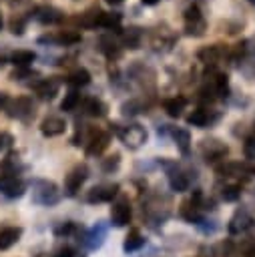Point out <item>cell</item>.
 <instances>
[{
    "label": "cell",
    "mask_w": 255,
    "mask_h": 257,
    "mask_svg": "<svg viewBox=\"0 0 255 257\" xmlns=\"http://www.w3.org/2000/svg\"><path fill=\"white\" fill-rule=\"evenodd\" d=\"M2 62H4V60H2V58H0V64H2Z\"/></svg>",
    "instance_id": "c3c4849f"
},
{
    "label": "cell",
    "mask_w": 255,
    "mask_h": 257,
    "mask_svg": "<svg viewBox=\"0 0 255 257\" xmlns=\"http://www.w3.org/2000/svg\"><path fill=\"white\" fill-rule=\"evenodd\" d=\"M217 173L221 177H241V179H251L255 177V165L249 161H229L217 167Z\"/></svg>",
    "instance_id": "8992f818"
},
{
    "label": "cell",
    "mask_w": 255,
    "mask_h": 257,
    "mask_svg": "<svg viewBox=\"0 0 255 257\" xmlns=\"http://www.w3.org/2000/svg\"><path fill=\"white\" fill-rule=\"evenodd\" d=\"M110 143V135L106 131H100V128H92L86 137V147H84V153L88 157H98L106 151Z\"/></svg>",
    "instance_id": "ba28073f"
},
{
    "label": "cell",
    "mask_w": 255,
    "mask_h": 257,
    "mask_svg": "<svg viewBox=\"0 0 255 257\" xmlns=\"http://www.w3.org/2000/svg\"><path fill=\"white\" fill-rule=\"evenodd\" d=\"M98 50L108 58V60H114V58H118L120 56V44H118V40L112 36V34H102L100 38H98Z\"/></svg>",
    "instance_id": "d6986e66"
},
{
    "label": "cell",
    "mask_w": 255,
    "mask_h": 257,
    "mask_svg": "<svg viewBox=\"0 0 255 257\" xmlns=\"http://www.w3.org/2000/svg\"><path fill=\"white\" fill-rule=\"evenodd\" d=\"M38 42H40V44H58V46H70V44L80 42V32H76V30H60V32H54V34L40 36V38H38Z\"/></svg>",
    "instance_id": "e0dca14e"
},
{
    "label": "cell",
    "mask_w": 255,
    "mask_h": 257,
    "mask_svg": "<svg viewBox=\"0 0 255 257\" xmlns=\"http://www.w3.org/2000/svg\"><path fill=\"white\" fill-rule=\"evenodd\" d=\"M8 100H10V96H8L6 92H2V90H0V108H6Z\"/></svg>",
    "instance_id": "7bdbcfd3"
},
{
    "label": "cell",
    "mask_w": 255,
    "mask_h": 257,
    "mask_svg": "<svg viewBox=\"0 0 255 257\" xmlns=\"http://www.w3.org/2000/svg\"><path fill=\"white\" fill-rule=\"evenodd\" d=\"M6 114L16 120H30L34 116V104L30 96H16L8 100L6 104Z\"/></svg>",
    "instance_id": "277c9868"
},
{
    "label": "cell",
    "mask_w": 255,
    "mask_h": 257,
    "mask_svg": "<svg viewBox=\"0 0 255 257\" xmlns=\"http://www.w3.org/2000/svg\"><path fill=\"white\" fill-rule=\"evenodd\" d=\"M199 153L207 163H217L227 157L229 147L219 139H205L199 143Z\"/></svg>",
    "instance_id": "5b68a950"
},
{
    "label": "cell",
    "mask_w": 255,
    "mask_h": 257,
    "mask_svg": "<svg viewBox=\"0 0 255 257\" xmlns=\"http://www.w3.org/2000/svg\"><path fill=\"white\" fill-rule=\"evenodd\" d=\"M219 118H221V114H219V112H215V110H209V108H203V106H199V108H195V110H191V112L187 114V124H193V126L205 128V126H211V124H215Z\"/></svg>",
    "instance_id": "9a60e30c"
},
{
    "label": "cell",
    "mask_w": 255,
    "mask_h": 257,
    "mask_svg": "<svg viewBox=\"0 0 255 257\" xmlns=\"http://www.w3.org/2000/svg\"><path fill=\"white\" fill-rule=\"evenodd\" d=\"M86 177H88V169H86V165H74L70 171H68V175L64 177V193L68 195V197H74L78 191H80V187H82V183L86 181Z\"/></svg>",
    "instance_id": "9c48e42d"
},
{
    "label": "cell",
    "mask_w": 255,
    "mask_h": 257,
    "mask_svg": "<svg viewBox=\"0 0 255 257\" xmlns=\"http://www.w3.org/2000/svg\"><path fill=\"white\" fill-rule=\"evenodd\" d=\"M167 167V177H169V185L173 191L177 193H183L191 187V173L181 169L177 163H165Z\"/></svg>",
    "instance_id": "52a82bcc"
},
{
    "label": "cell",
    "mask_w": 255,
    "mask_h": 257,
    "mask_svg": "<svg viewBox=\"0 0 255 257\" xmlns=\"http://www.w3.org/2000/svg\"><path fill=\"white\" fill-rule=\"evenodd\" d=\"M76 231H78V227H76V223H72V221L60 223V225L54 227V235H56V237H68V235H72V233H76Z\"/></svg>",
    "instance_id": "836d02e7"
},
{
    "label": "cell",
    "mask_w": 255,
    "mask_h": 257,
    "mask_svg": "<svg viewBox=\"0 0 255 257\" xmlns=\"http://www.w3.org/2000/svg\"><path fill=\"white\" fill-rule=\"evenodd\" d=\"M118 195V185L116 183H102L92 187L86 193V201L88 203H108Z\"/></svg>",
    "instance_id": "7c38bea8"
},
{
    "label": "cell",
    "mask_w": 255,
    "mask_h": 257,
    "mask_svg": "<svg viewBox=\"0 0 255 257\" xmlns=\"http://www.w3.org/2000/svg\"><path fill=\"white\" fill-rule=\"evenodd\" d=\"M225 56V50L219 46V44H213V46H205V48H201L199 52H197V58L201 60V62H205V64H209V66H215L221 58Z\"/></svg>",
    "instance_id": "7402d4cb"
},
{
    "label": "cell",
    "mask_w": 255,
    "mask_h": 257,
    "mask_svg": "<svg viewBox=\"0 0 255 257\" xmlns=\"http://www.w3.org/2000/svg\"><path fill=\"white\" fill-rule=\"evenodd\" d=\"M32 18L36 22H40L42 26H54L64 20V12L54 6H38V8H34Z\"/></svg>",
    "instance_id": "2e32d148"
},
{
    "label": "cell",
    "mask_w": 255,
    "mask_h": 257,
    "mask_svg": "<svg viewBox=\"0 0 255 257\" xmlns=\"http://www.w3.org/2000/svg\"><path fill=\"white\" fill-rule=\"evenodd\" d=\"M185 106H187V98H185V96H171V98H167V100L163 102L165 112H167L169 116H173V118L181 116L183 110H185Z\"/></svg>",
    "instance_id": "cb8c5ba5"
},
{
    "label": "cell",
    "mask_w": 255,
    "mask_h": 257,
    "mask_svg": "<svg viewBox=\"0 0 255 257\" xmlns=\"http://www.w3.org/2000/svg\"><path fill=\"white\" fill-rule=\"evenodd\" d=\"M78 102H80L78 90H76V88H70V90L64 94V98H62V102H60V108H62V110H74V108L78 106Z\"/></svg>",
    "instance_id": "1f68e13d"
},
{
    "label": "cell",
    "mask_w": 255,
    "mask_h": 257,
    "mask_svg": "<svg viewBox=\"0 0 255 257\" xmlns=\"http://www.w3.org/2000/svg\"><path fill=\"white\" fill-rule=\"evenodd\" d=\"M141 2H143L145 6H155V4H159L161 0H141Z\"/></svg>",
    "instance_id": "ee69618b"
},
{
    "label": "cell",
    "mask_w": 255,
    "mask_h": 257,
    "mask_svg": "<svg viewBox=\"0 0 255 257\" xmlns=\"http://www.w3.org/2000/svg\"><path fill=\"white\" fill-rule=\"evenodd\" d=\"M243 153H245L247 159H255V133L245 139V143H243Z\"/></svg>",
    "instance_id": "8d00e7d4"
},
{
    "label": "cell",
    "mask_w": 255,
    "mask_h": 257,
    "mask_svg": "<svg viewBox=\"0 0 255 257\" xmlns=\"http://www.w3.org/2000/svg\"><path fill=\"white\" fill-rule=\"evenodd\" d=\"M12 143H14V139H12V135H10V133H0V151L10 149V147H12Z\"/></svg>",
    "instance_id": "ab89813d"
},
{
    "label": "cell",
    "mask_w": 255,
    "mask_h": 257,
    "mask_svg": "<svg viewBox=\"0 0 255 257\" xmlns=\"http://www.w3.org/2000/svg\"><path fill=\"white\" fill-rule=\"evenodd\" d=\"M60 197H62V193H60V189H58L56 183H52L48 179H36V181H32V201L34 203L50 207V205H56L60 201Z\"/></svg>",
    "instance_id": "7a4b0ae2"
},
{
    "label": "cell",
    "mask_w": 255,
    "mask_h": 257,
    "mask_svg": "<svg viewBox=\"0 0 255 257\" xmlns=\"http://www.w3.org/2000/svg\"><path fill=\"white\" fill-rule=\"evenodd\" d=\"M66 82H68L70 86H74V88L86 86V84L90 82V72H88L86 68H76V70H72V72L66 76Z\"/></svg>",
    "instance_id": "f546056e"
},
{
    "label": "cell",
    "mask_w": 255,
    "mask_h": 257,
    "mask_svg": "<svg viewBox=\"0 0 255 257\" xmlns=\"http://www.w3.org/2000/svg\"><path fill=\"white\" fill-rule=\"evenodd\" d=\"M243 44H245V54H251V56H255V34H253L251 38L243 40Z\"/></svg>",
    "instance_id": "b9f144b4"
},
{
    "label": "cell",
    "mask_w": 255,
    "mask_h": 257,
    "mask_svg": "<svg viewBox=\"0 0 255 257\" xmlns=\"http://www.w3.org/2000/svg\"><path fill=\"white\" fill-rule=\"evenodd\" d=\"M143 36H145V32L139 26H129V28L120 30V42H122L124 48H131V50H135V48L141 46Z\"/></svg>",
    "instance_id": "44dd1931"
},
{
    "label": "cell",
    "mask_w": 255,
    "mask_h": 257,
    "mask_svg": "<svg viewBox=\"0 0 255 257\" xmlns=\"http://www.w3.org/2000/svg\"><path fill=\"white\" fill-rule=\"evenodd\" d=\"M221 197H223V201H227V203H235V201L241 197V187H239V185H227V187H223Z\"/></svg>",
    "instance_id": "d6a6232c"
},
{
    "label": "cell",
    "mask_w": 255,
    "mask_h": 257,
    "mask_svg": "<svg viewBox=\"0 0 255 257\" xmlns=\"http://www.w3.org/2000/svg\"><path fill=\"white\" fill-rule=\"evenodd\" d=\"M26 191V183L16 177L14 173H2L0 175V193L8 199H16L22 197V193Z\"/></svg>",
    "instance_id": "30bf717a"
},
{
    "label": "cell",
    "mask_w": 255,
    "mask_h": 257,
    "mask_svg": "<svg viewBox=\"0 0 255 257\" xmlns=\"http://www.w3.org/2000/svg\"><path fill=\"white\" fill-rule=\"evenodd\" d=\"M207 30V22L203 18V12L197 4H191L187 10H185V34L187 36H203Z\"/></svg>",
    "instance_id": "3957f363"
},
{
    "label": "cell",
    "mask_w": 255,
    "mask_h": 257,
    "mask_svg": "<svg viewBox=\"0 0 255 257\" xmlns=\"http://www.w3.org/2000/svg\"><path fill=\"white\" fill-rule=\"evenodd\" d=\"M131 217H133V211H131L129 199L126 197H118L110 207V221L116 227H124V225L131 223Z\"/></svg>",
    "instance_id": "5bb4252c"
},
{
    "label": "cell",
    "mask_w": 255,
    "mask_h": 257,
    "mask_svg": "<svg viewBox=\"0 0 255 257\" xmlns=\"http://www.w3.org/2000/svg\"><path fill=\"white\" fill-rule=\"evenodd\" d=\"M58 88H60V84L54 78H42L34 84V92L38 94L40 100H52L58 94Z\"/></svg>",
    "instance_id": "ffe728a7"
},
{
    "label": "cell",
    "mask_w": 255,
    "mask_h": 257,
    "mask_svg": "<svg viewBox=\"0 0 255 257\" xmlns=\"http://www.w3.org/2000/svg\"><path fill=\"white\" fill-rule=\"evenodd\" d=\"M0 28H2V16H0Z\"/></svg>",
    "instance_id": "bcb514c9"
},
{
    "label": "cell",
    "mask_w": 255,
    "mask_h": 257,
    "mask_svg": "<svg viewBox=\"0 0 255 257\" xmlns=\"http://www.w3.org/2000/svg\"><path fill=\"white\" fill-rule=\"evenodd\" d=\"M36 60V54L32 50H14L10 54V62L16 68H30V64Z\"/></svg>",
    "instance_id": "484cf974"
},
{
    "label": "cell",
    "mask_w": 255,
    "mask_h": 257,
    "mask_svg": "<svg viewBox=\"0 0 255 257\" xmlns=\"http://www.w3.org/2000/svg\"><path fill=\"white\" fill-rule=\"evenodd\" d=\"M171 135H173V139H175L177 149H179L183 155H187V153L191 151V135H189V131H185V128H171Z\"/></svg>",
    "instance_id": "83f0119b"
},
{
    "label": "cell",
    "mask_w": 255,
    "mask_h": 257,
    "mask_svg": "<svg viewBox=\"0 0 255 257\" xmlns=\"http://www.w3.org/2000/svg\"><path fill=\"white\" fill-rule=\"evenodd\" d=\"M22 235V229L20 227H4L0 229V251L4 249H10Z\"/></svg>",
    "instance_id": "d4e9b609"
},
{
    "label": "cell",
    "mask_w": 255,
    "mask_h": 257,
    "mask_svg": "<svg viewBox=\"0 0 255 257\" xmlns=\"http://www.w3.org/2000/svg\"><path fill=\"white\" fill-rule=\"evenodd\" d=\"M66 131V120L58 114H48L42 122H40V133L44 137H58Z\"/></svg>",
    "instance_id": "ac0fdd59"
},
{
    "label": "cell",
    "mask_w": 255,
    "mask_h": 257,
    "mask_svg": "<svg viewBox=\"0 0 255 257\" xmlns=\"http://www.w3.org/2000/svg\"><path fill=\"white\" fill-rule=\"evenodd\" d=\"M52 257H74V249L68 247V245H60V247L54 251Z\"/></svg>",
    "instance_id": "60d3db41"
},
{
    "label": "cell",
    "mask_w": 255,
    "mask_h": 257,
    "mask_svg": "<svg viewBox=\"0 0 255 257\" xmlns=\"http://www.w3.org/2000/svg\"><path fill=\"white\" fill-rule=\"evenodd\" d=\"M141 110H143V104H141L139 100H135V98L122 104V114H124V116H133V114H139Z\"/></svg>",
    "instance_id": "d590c367"
},
{
    "label": "cell",
    "mask_w": 255,
    "mask_h": 257,
    "mask_svg": "<svg viewBox=\"0 0 255 257\" xmlns=\"http://www.w3.org/2000/svg\"><path fill=\"white\" fill-rule=\"evenodd\" d=\"M110 128L116 133V137L120 139V143L124 147H129V149H133V151L139 149V147H143L147 143V131H145L143 124L133 122V124H124L122 126L118 122H112Z\"/></svg>",
    "instance_id": "6da1fadb"
},
{
    "label": "cell",
    "mask_w": 255,
    "mask_h": 257,
    "mask_svg": "<svg viewBox=\"0 0 255 257\" xmlns=\"http://www.w3.org/2000/svg\"><path fill=\"white\" fill-rule=\"evenodd\" d=\"M84 112L88 114V116H94V118H98V116H104L106 114V104L100 100V98H86L84 100Z\"/></svg>",
    "instance_id": "f1b7e54d"
},
{
    "label": "cell",
    "mask_w": 255,
    "mask_h": 257,
    "mask_svg": "<svg viewBox=\"0 0 255 257\" xmlns=\"http://www.w3.org/2000/svg\"><path fill=\"white\" fill-rule=\"evenodd\" d=\"M201 199H203L201 191H195V193H193V197H191L189 201L181 203V209H179L181 217H183V219H187L189 223H199V221H201V209H203Z\"/></svg>",
    "instance_id": "4fadbf2b"
},
{
    "label": "cell",
    "mask_w": 255,
    "mask_h": 257,
    "mask_svg": "<svg viewBox=\"0 0 255 257\" xmlns=\"http://www.w3.org/2000/svg\"><path fill=\"white\" fill-rule=\"evenodd\" d=\"M30 76H34V72H32L30 68H16V70L10 74L12 80H24V78H30Z\"/></svg>",
    "instance_id": "f35d334b"
},
{
    "label": "cell",
    "mask_w": 255,
    "mask_h": 257,
    "mask_svg": "<svg viewBox=\"0 0 255 257\" xmlns=\"http://www.w3.org/2000/svg\"><path fill=\"white\" fill-rule=\"evenodd\" d=\"M247 2H251V4H255V0H247Z\"/></svg>",
    "instance_id": "7dc6e473"
},
{
    "label": "cell",
    "mask_w": 255,
    "mask_h": 257,
    "mask_svg": "<svg viewBox=\"0 0 255 257\" xmlns=\"http://www.w3.org/2000/svg\"><path fill=\"white\" fill-rule=\"evenodd\" d=\"M118 165H120V155H118V153H114V155L102 159V171H104V173H112V171H116Z\"/></svg>",
    "instance_id": "e575fe53"
},
{
    "label": "cell",
    "mask_w": 255,
    "mask_h": 257,
    "mask_svg": "<svg viewBox=\"0 0 255 257\" xmlns=\"http://www.w3.org/2000/svg\"><path fill=\"white\" fill-rule=\"evenodd\" d=\"M120 22H122V16L118 12H100L96 26L108 28V30H120Z\"/></svg>",
    "instance_id": "4316f807"
},
{
    "label": "cell",
    "mask_w": 255,
    "mask_h": 257,
    "mask_svg": "<svg viewBox=\"0 0 255 257\" xmlns=\"http://www.w3.org/2000/svg\"><path fill=\"white\" fill-rule=\"evenodd\" d=\"M10 32H12V34H18V36L24 32V20H22L20 16H14V18L10 20Z\"/></svg>",
    "instance_id": "74e56055"
},
{
    "label": "cell",
    "mask_w": 255,
    "mask_h": 257,
    "mask_svg": "<svg viewBox=\"0 0 255 257\" xmlns=\"http://www.w3.org/2000/svg\"><path fill=\"white\" fill-rule=\"evenodd\" d=\"M253 225H255L253 215H251L247 209H237V211L233 213V217L229 219L227 229H229V233H231V235H241V233L249 231Z\"/></svg>",
    "instance_id": "8fae6325"
},
{
    "label": "cell",
    "mask_w": 255,
    "mask_h": 257,
    "mask_svg": "<svg viewBox=\"0 0 255 257\" xmlns=\"http://www.w3.org/2000/svg\"><path fill=\"white\" fill-rule=\"evenodd\" d=\"M209 86L215 92V98H227L229 96V76L225 72H213Z\"/></svg>",
    "instance_id": "603a6c76"
},
{
    "label": "cell",
    "mask_w": 255,
    "mask_h": 257,
    "mask_svg": "<svg viewBox=\"0 0 255 257\" xmlns=\"http://www.w3.org/2000/svg\"><path fill=\"white\" fill-rule=\"evenodd\" d=\"M143 245H145V237L141 235V231H139V229H131L129 235L124 237L122 249H124V251H137V249H141Z\"/></svg>",
    "instance_id": "4dcf8cb0"
},
{
    "label": "cell",
    "mask_w": 255,
    "mask_h": 257,
    "mask_svg": "<svg viewBox=\"0 0 255 257\" xmlns=\"http://www.w3.org/2000/svg\"><path fill=\"white\" fill-rule=\"evenodd\" d=\"M108 4H120V2H124V0H106Z\"/></svg>",
    "instance_id": "f6af8a7d"
}]
</instances>
